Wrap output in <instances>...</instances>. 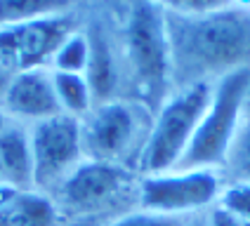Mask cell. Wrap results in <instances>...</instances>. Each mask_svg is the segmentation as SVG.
Here are the masks:
<instances>
[{"label": "cell", "mask_w": 250, "mask_h": 226, "mask_svg": "<svg viewBox=\"0 0 250 226\" xmlns=\"http://www.w3.org/2000/svg\"><path fill=\"white\" fill-rule=\"evenodd\" d=\"M142 210L187 217L220 198V179L212 170H189L142 177L137 186Z\"/></svg>", "instance_id": "ba28073f"}, {"label": "cell", "mask_w": 250, "mask_h": 226, "mask_svg": "<svg viewBox=\"0 0 250 226\" xmlns=\"http://www.w3.org/2000/svg\"><path fill=\"white\" fill-rule=\"evenodd\" d=\"M87 61H90V42H87V36L81 33V31H76V33H71L69 38L59 45V50L55 52V56H52V71L85 75Z\"/></svg>", "instance_id": "2e32d148"}, {"label": "cell", "mask_w": 250, "mask_h": 226, "mask_svg": "<svg viewBox=\"0 0 250 226\" xmlns=\"http://www.w3.org/2000/svg\"><path fill=\"white\" fill-rule=\"evenodd\" d=\"M125 61L142 101L156 109L166 97L172 69V47L167 33V14L163 5L135 2L125 21Z\"/></svg>", "instance_id": "7a4b0ae2"}, {"label": "cell", "mask_w": 250, "mask_h": 226, "mask_svg": "<svg viewBox=\"0 0 250 226\" xmlns=\"http://www.w3.org/2000/svg\"><path fill=\"white\" fill-rule=\"evenodd\" d=\"M78 31L76 14L71 10L41 17L33 21H24L17 26L0 28V64L12 75L21 71L45 69L52 61L59 45Z\"/></svg>", "instance_id": "8992f818"}, {"label": "cell", "mask_w": 250, "mask_h": 226, "mask_svg": "<svg viewBox=\"0 0 250 226\" xmlns=\"http://www.w3.org/2000/svg\"><path fill=\"white\" fill-rule=\"evenodd\" d=\"M250 90V71L248 66L222 73V80L215 85L210 104L201 125L196 127V134L184 158L175 172L189 170H212L222 165L229 155V149L238 134V120Z\"/></svg>", "instance_id": "3957f363"}, {"label": "cell", "mask_w": 250, "mask_h": 226, "mask_svg": "<svg viewBox=\"0 0 250 226\" xmlns=\"http://www.w3.org/2000/svg\"><path fill=\"white\" fill-rule=\"evenodd\" d=\"M224 163L229 165V170L238 179V184L250 182V125L243 127L236 134V139L231 144L229 155H227Z\"/></svg>", "instance_id": "e0dca14e"}, {"label": "cell", "mask_w": 250, "mask_h": 226, "mask_svg": "<svg viewBox=\"0 0 250 226\" xmlns=\"http://www.w3.org/2000/svg\"><path fill=\"white\" fill-rule=\"evenodd\" d=\"M64 10H71V5L62 0H0V28L17 26Z\"/></svg>", "instance_id": "9a60e30c"}, {"label": "cell", "mask_w": 250, "mask_h": 226, "mask_svg": "<svg viewBox=\"0 0 250 226\" xmlns=\"http://www.w3.org/2000/svg\"><path fill=\"white\" fill-rule=\"evenodd\" d=\"M7 123H10V120H7V115H5V111L0 109V132H2V130L7 127Z\"/></svg>", "instance_id": "44dd1931"}, {"label": "cell", "mask_w": 250, "mask_h": 226, "mask_svg": "<svg viewBox=\"0 0 250 226\" xmlns=\"http://www.w3.org/2000/svg\"><path fill=\"white\" fill-rule=\"evenodd\" d=\"M33 188H59L62 182L83 163V123L69 113H59L33 123L31 132Z\"/></svg>", "instance_id": "5b68a950"}, {"label": "cell", "mask_w": 250, "mask_h": 226, "mask_svg": "<svg viewBox=\"0 0 250 226\" xmlns=\"http://www.w3.org/2000/svg\"><path fill=\"white\" fill-rule=\"evenodd\" d=\"M137 134V118L135 111L118 99L97 104L95 111H90V120L83 125V146L85 153L92 160L118 163L123 158Z\"/></svg>", "instance_id": "9c48e42d"}, {"label": "cell", "mask_w": 250, "mask_h": 226, "mask_svg": "<svg viewBox=\"0 0 250 226\" xmlns=\"http://www.w3.org/2000/svg\"><path fill=\"white\" fill-rule=\"evenodd\" d=\"M163 7L182 19L184 66L224 73L243 66L250 52V17L243 5L187 0Z\"/></svg>", "instance_id": "6da1fadb"}, {"label": "cell", "mask_w": 250, "mask_h": 226, "mask_svg": "<svg viewBox=\"0 0 250 226\" xmlns=\"http://www.w3.org/2000/svg\"><path fill=\"white\" fill-rule=\"evenodd\" d=\"M106 226H187V219L184 217H175V214L139 210V212L123 214V217L113 219L111 224H106Z\"/></svg>", "instance_id": "d6986e66"}, {"label": "cell", "mask_w": 250, "mask_h": 226, "mask_svg": "<svg viewBox=\"0 0 250 226\" xmlns=\"http://www.w3.org/2000/svg\"><path fill=\"white\" fill-rule=\"evenodd\" d=\"M220 200H222V210L231 212L236 219L250 226V182H236L234 186H229L220 196Z\"/></svg>", "instance_id": "ac0fdd59"}, {"label": "cell", "mask_w": 250, "mask_h": 226, "mask_svg": "<svg viewBox=\"0 0 250 226\" xmlns=\"http://www.w3.org/2000/svg\"><path fill=\"white\" fill-rule=\"evenodd\" d=\"M132 177L118 163L87 158L57 188V210L69 217L99 214L118 205L130 191Z\"/></svg>", "instance_id": "52a82bcc"}, {"label": "cell", "mask_w": 250, "mask_h": 226, "mask_svg": "<svg viewBox=\"0 0 250 226\" xmlns=\"http://www.w3.org/2000/svg\"><path fill=\"white\" fill-rule=\"evenodd\" d=\"M0 101H2L5 113H10L14 118L31 120V123H38V120L62 113L55 92L52 71L47 69H31L14 75V80L5 90Z\"/></svg>", "instance_id": "30bf717a"}, {"label": "cell", "mask_w": 250, "mask_h": 226, "mask_svg": "<svg viewBox=\"0 0 250 226\" xmlns=\"http://www.w3.org/2000/svg\"><path fill=\"white\" fill-rule=\"evenodd\" d=\"M0 184L19 191L33 188V158L31 139L24 127L7 123L0 132Z\"/></svg>", "instance_id": "7c38bea8"}, {"label": "cell", "mask_w": 250, "mask_h": 226, "mask_svg": "<svg viewBox=\"0 0 250 226\" xmlns=\"http://www.w3.org/2000/svg\"><path fill=\"white\" fill-rule=\"evenodd\" d=\"M210 94L212 87L208 80H194L180 94H175L167 104L161 106L139 158V168L144 177L167 174L177 170L180 160L194 139L196 127L201 125L206 115Z\"/></svg>", "instance_id": "277c9868"}, {"label": "cell", "mask_w": 250, "mask_h": 226, "mask_svg": "<svg viewBox=\"0 0 250 226\" xmlns=\"http://www.w3.org/2000/svg\"><path fill=\"white\" fill-rule=\"evenodd\" d=\"M208 226H248V224H243L241 219H236L231 212L222 210V207H217V210L210 214Z\"/></svg>", "instance_id": "ffe728a7"}, {"label": "cell", "mask_w": 250, "mask_h": 226, "mask_svg": "<svg viewBox=\"0 0 250 226\" xmlns=\"http://www.w3.org/2000/svg\"><path fill=\"white\" fill-rule=\"evenodd\" d=\"M87 42H90V61H87L85 78H87L90 90H92V99H97L99 104L111 101L113 92L118 87L116 50H113L111 40L102 26H95L87 33Z\"/></svg>", "instance_id": "4fadbf2b"}, {"label": "cell", "mask_w": 250, "mask_h": 226, "mask_svg": "<svg viewBox=\"0 0 250 226\" xmlns=\"http://www.w3.org/2000/svg\"><path fill=\"white\" fill-rule=\"evenodd\" d=\"M52 80H55V92L59 99L62 113H69L73 118H81L92 109V90L87 78L81 73H59L52 71Z\"/></svg>", "instance_id": "5bb4252c"}, {"label": "cell", "mask_w": 250, "mask_h": 226, "mask_svg": "<svg viewBox=\"0 0 250 226\" xmlns=\"http://www.w3.org/2000/svg\"><path fill=\"white\" fill-rule=\"evenodd\" d=\"M0 226H59V210L42 191L0 184Z\"/></svg>", "instance_id": "8fae6325"}]
</instances>
